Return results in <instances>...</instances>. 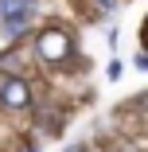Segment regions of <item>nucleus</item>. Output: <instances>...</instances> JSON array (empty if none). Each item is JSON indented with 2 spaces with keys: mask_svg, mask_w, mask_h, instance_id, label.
I'll return each instance as SVG.
<instances>
[{
  "mask_svg": "<svg viewBox=\"0 0 148 152\" xmlns=\"http://www.w3.org/2000/svg\"><path fill=\"white\" fill-rule=\"evenodd\" d=\"M31 20H35V8L27 4L23 12H16V16H8V20H4V35H8V39H16L20 31H27V23H31Z\"/></svg>",
  "mask_w": 148,
  "mask_h": 152,
  "instance_id": "obj_3",
  "label": "nucleus"
},
{
  "mask_svg": "<svg viewBox=\"0 0 148 152\" xmlns=\"http://www.w3.org/2000/svg\"><path fill=\"white\" fill-rule=\"evenodd\" d=\"M0 105L27 109V105H31V90H27V82H23V78H4V82H0Z\"/></svg>",
  "mask_w": 148,
  "mask_h": 152,
  "instance_id": "obj_2",
  "label": "nucleus"
},
{
  "mask_svg": "<svg viewBox=\"0 0 148 152\" xmlns=\"http://www.w3.org/2000/svg\"><path fill=\"white\" fill-rule=\"evenodd\" d=\"M35 47H39V58H47V63H63V58H70V35L58 31V27H47Z\"/></svg>",
  "mask_w": 148,
  "mask_h": 152,
  "instance_id": "obj_1",
  "label": "nucleus"
},
{
  "mask_svg": "<svg viewBox=\"0 0 148 152\" xmlns=\"http://www.w3.org/2000/svg\"><path fill=\"white\" fill-rule=\"evenodd\" d=\"M101 8H105V12H113V8H117V0H101Z\"/></svg>",
  "mask_w": 148,
  "mask_h": 152,
  "instance_id": "obj_4",
  "label": "nucleus"
},
{
  "mask_svg": "<svg viewBox=\"0 0 148 152\" xmlns=\"http://www.w3.org/2000/svg\"><path fill=\"white\" fill-rule=\"evenodd\" d=\"M66 152H90V148H86V144H70Z\"/></svg>",
  "mask_w": 148,
  "mask_h": 152,
  "instance_id": "obj_5",
  "label": "nucleus"
}]
</instances>
